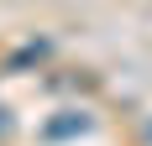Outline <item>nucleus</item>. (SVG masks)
Returning <instances> with one entry per match:
<instances>
[{
  "mask_svg": "<svg viewBox=\"0 0 152 146\" xmlns=\"http://www.w3.org/2000/svg\"><path fill=\"white\" fill-rule=\"evenodd\" d=\"M11 136V110H0V141Z\"/></svg>",
  "mask_w": 152,
  "mask_h": 146,
  "instance_id": "f03ea898",
  "label": "nucleus"
},
{
  "mask_svg": "<svg viewBox=\"0 0 152 146\" xmlns=\"http://www.w3.org/2000/svg\"><path fill=\"white\" fill-rule=\"evenodd\" d=\"M84 131H89V115H84V110H63V115L58 120H47V141H63V136H84Z\"/></svg>",
  "mask_w": 152,
  "mask_h": 146,
  "instance_id": "f257e3e1",
  "label": "nucleus"
}]
</instances>
